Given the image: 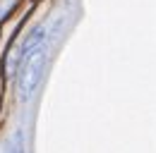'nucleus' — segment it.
<instances>
[{"mask_svg":"<svg viewBox=\"0 0 156 153\" xmlns=\"http://www.w3.org/2000/svg\"><path fill=\"white\" fill-rule=\"evenodd\" d=\"M43 65H46L43 46L36 48L31 55L20 60V65H17V96H20V100H29L34 96V91L39 89L41 76H43Z\"/></svg>","mask_w":156,"mask_h":153,"instance_id":"f257e3e1","label":"nucleus"},{"mask_svg":"<svg viewBox=\"0 0 156 153\" xmlns=\"http://www.w3.org/2000/svg\"><path fill=\"white\" fill-rule=\"evenodd\" d=\"M0 153H24V136H22V132H15V136L10 141H5Z\"/></svg>","mask_w":156,"mask_h":153,"instance_id":"f03ea898","label":"nucleus"},{"mask_svg":"<svg viewBox=\"0 0 156 153\" xmlns=\"http://www.w3.org/2000/svg\"><path fill=\"white\" fill-rule=\"evenodd\" d=\"M17 5V0H0V22L7 19V15L12 12V7Z\"/></svg>","mask_w":156,"mask_h":153,"instance_id":"7ed1b4c3","label":"nucleus"}]
</instances>
